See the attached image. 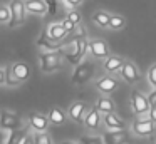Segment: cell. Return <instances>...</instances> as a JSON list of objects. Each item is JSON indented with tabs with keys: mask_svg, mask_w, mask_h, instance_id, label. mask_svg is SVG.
I'll return each instance as SVG.
<instances>
[{
	"mask_svg": "<svg viewBox=\"0 0 156 144\" xmlns=\"http://www.w3.org/2000/svg\"><path fill=\"white\" fill-rule=\"evenodd\" d=\"M87 50H89V42H87V39H86V35H84V37H76L74 42H72V45H71V49L62 50V54H64L66 59H67L71 64L79 65L81 60L84 59V55L87 54Z\"/></svg>",
	"mask_w": 156,
	"mask_h": 144,
	"instance_id": "cell-1",
	"label": "cell"
},
{
	"mask_svg": "<svg viewBox=\"0 0 156 144\" xmlns=\"http://www.w3.org/2000/svg\"><path fill=\"white\" fill-rule=\"evenodd\" d=\"M41 70L42 72H54L61 69V60H62V50H51V52H42L41 54Z\"/></svg>",
	"mask_w": 156,
	"mask_h": 144,
	"instance_id": "cell-2",
	"label": "cell"
},
{
	"mask_svg": "<svg viewBox=\"0 0 156 144\" xmlns=\"http://www.w3.org/2000/svg\"><path fill=\"white\" fill-rule=\"evenodd\" d=\"M96 65L94 62H81L79 65H76V70L72 74V84L74 86H82L86 84L92 76H94Z\"/></svg>",
	"mask_w": 156,
	"mask_h": 144,
	"instance_id": "cell-3",
	"label": "cell"
},
{
	"mask_svg": "<svg viewBox=\"0 0 156 144\" xmlns=\"http://www.w3.org/2000/svg\"><path fill=\"white\" fill-rule=\"evenodd\" d=\"M0 126L5 131H19L24 129V122H22L20 116L15 112H10V111H2L0 114Z\"/></svg>",
	"mask_w": 156,
	"mask_h": 144,
	"instance_id": "cell-4",
	"label": "cell"
},
{
	"mask_svg": "<svg viewBox=\"0 0 156 144\" xmlns=\"http://www.w3.org/2000/svg\"><path fill=\"white\" fill-rule=\"evenodd\" d=\"M131 107H133V112H134L136 116L149 114V111H151V102H149L148 97H146L144 94H141L139 90H133V94H131Z\"/></svg>",
	"mask_w": 156,
	"mask_h": 144,
	"instance_id": "cell-5",
	"label": "cell"
},
{
	"mask_svg": "<svg viewBox=\"0 0 156 144\" xmlns=\"http://www.w3.org/2000/svg\"><path fill=\"white\" fill-rule=\"evenodd\" d=\"M9 7H10V10H12V20L9 22V25L10 27L22 25L24 20H25V12H27L25 2L24 0H12V2L9 3Z\"/></svg>",
	"mask_w": 156,
	"mask_h": 144,
	"instance_id": "cell-6",
	"label": "cell"
},
{
	"mask_svg": "<svg viewBox=\"0 0 156 144\" xmlns=\"http://www.w3.org/2000/svg\"><path fill=\"white\" fill-rule=\"evenodd\" d=\"M102 139H104V144H128L129 134L126 129H119V131L108 129L102 136Z\"/></svg>",
	"mask_w": 156,
	"mask_h": 144,
	"instance_id": "cell-7",
	"label": "cell"
},
{
	"mask_svg": "<svg viewBox=\"0 0 156 144\" xmlns=\"http://www.w3.org/2000/svg\"><path fill=\"white\" fill-rule=\"evenodd\" d=\"M49 122H51L49 116H44V114H41V112H30L29 114V124H30V127L35 132H45L47 127H49Z\"/></svg>",
	"mask_w": 156,
	"mask_h": 144,
	"instance_id": "cell-8",
	"label": "cell"
},
{
	"mask_svg": "<svg viewBox=\"0 0 156 144\" xmlns=\"http://www.w3.org/2000/svg\"><path fill=\"white\" fill-rule=\"evenodd\" d=\"M96 87H98L99 92H102L104 96H109V94H112L119 87V80L114 79V77H111V76H104V77L96 80Z\"/></svg>",
	"mask_w": 156,
	"mask_h": 144,
	"instance_id": "cell-9",
	"label": "cell"
},
{
	"mask_svg": "<svg viewBox=\"0 0 156 144\" xmlns=\"http://www.w3.org/2000/svg\"><path fill=\"white\" fill-rule=\"evenodd\" d=\"M133 132L136 134V136H151L153 132H154V122H153L151 119H141V121H136L134 124H133Z\"/></svg>",
	"mask_w": 156,
	"mask_h": 144,
	"instance_id": "cell-10",
	"label": "cell"
},
{
	"mask_svg": "<svg viewBox=\"0 0 156 144\" xmlns=\"http://www.w3.org/2000/svg\"><path fill=\"white\" fill-rule=\"evenodd\" d=\"M89 52H91L92 57L96 59H106L109 57V49H108V44L104 40H99V39H94L89 42Z\"/></svg>",
	"mask_w": 156,
	"mask_h": 144,
	"instance_id": "cell-11",
	"label": "cell"
},
{
	"mask_svg": "<svg viewBox=\"0 0 156 144\" xmlns=\"http://www.w3.org/2000/svg\"><path fill=\"white\" fill-rule=\"evenodd\" d=\"M45 32H47L49 39L54 40V42H61L62 39H66V35H69L67 29L64 27V23H62V22L51 23V25L47 27V30H45Z\"/></svg>",
	"mask_w": 156,
	"mask_h": 144,
	"instance_id": "cell-12",
	"label": "cell"
},
{
	"mask_svg": "<svg viewBox=\"0 0 156 144\" xmlns=\"http://www.w3.org/2000/svg\"><path fill=\"white\" fill-rule=\"evenodd\" d=\"M86 114H87V106H86V102H81V100H77V102H72L71 107H69V117H71L72 121H76V122H84V117Z\"/></svg>",
	"mask_w": 156,
	"mask_h": 144,
	"instance_id": "cell-13",
	"label": "cell"
},
{
	"mask_svg": "<svg viewBox=\"0 0 156 144\" xmlns=\"http://www.w3.org/2000/svg\"><path fill=\"white\" fill-rule=\"evenodd\" d=\"M121 77L128 84L138 82V80H139V70H138V67H136L133 62H128V60H126L124 65H122V69H121Z\"/></svg>",
	"mask_w": 156,
	"mask_h": 144,
	"instance_id": "cell-14",
	"label": "cell"
},
{
	"mask_svg": "<svg viewBox=\"0 0 156 144\" xmlns=\"http://www.w3.org/2000/svg\"><path fill=\"white\" fill-rule=\"evenodd\" d=\"M25 9L34 15H45L49 12V5L45 0H25Z\"/></svg>",
	"mask_w": 156,
	"mask_h": 144,
	"instance_id": "cell-15",
	"label": "cell"
},
{
	"mask_svg": "<svg viewBox=\"0 0 156 144\" xmlns=\"http://www.w3.org/2000/svg\"><path fill=\"white\" fill-rule=\"evenodd\" d=\"M102 122L106 124V127L111 131H119V129H126V124L124 121H121L114 112H106L102 116Z\"/></svg>",
	"mask_w": 156,
	"mask_h": 144,
	"instance_id": "cell-16",
	"label": "cell"
},
{
	"mask_svg": "<svg viewBox=\"0 0 156 144\" xmlns=\"http://www.w3.org/2000/svg\"><path fill=\"white\" fill-rule=\"evenodd\" d=\"M124 62H126V60H122L121 57H118V55H109V57H106L104 65H102V67H104L106 72H118V70L122 69Z\"/></svg>",
	"mask_w": 156,
	"mask_h": 144,
	"instance_id": "cell-17",
	"label": "cell"
},
{
	"mask_svg": "<svg viewBox=\"0 0 156 144\" xmlns=\"http://www.w3.org/2000/svg\"><path fill=\"white\" fill-rule=\"evenodd\" d=\"M99 124H101V112H99L96 107L91 111H87V114H86V117H84V126L87 127V129H98Z\"/></svg>",
	"mask_w": 156,
	"mask_h": 144,
	"instance_id": "cell-18",
	"label": "cell"
},
{
	"mask_svg": "<svg viewBox=\"0 0 156 144\" xmlns=\"http://www.w3.org/2000/svg\"><path fill=\"white\" fill-rule=\"evenodd\" d=\"M12 72L17 76V79L20 80V82H25V80L30 77V69H29V65L24 62H15L14 65H12Z\"/></svg>",
	"mask_w": 156,
	"mask_h": 144,
	"instance_id": "cell-19",
	"label": "cell"
},
{
	"mask_svg": "<svg viewBox=\"0 0 156 144\" xmlns=\"http://www.w3.org/2000/svg\"><path fill=\"white\" fill-rule=\"evenodd\" d=\"M49 119H51V122L54 124V126H61V124L66 122L67 116H66V112L62 109H59V107H52V109L49 111Z\"/></svg>",
	"mask_w": 156,
	"mask_h": 144,
	"instance_id": "cell-20",
	"label": "cell"
},
{
	"mask_svg": "<svg viewBox=\"0 0 156 144\" xmlns=\"http://www.w3.org/2000/svg\"><path fill=\"white\" fill-rule=\"evenodd\" d=\"M37 45L42 47V49H45V50H49V52H51V50H61V44L49 39L47 32H44V35L37 40Z\"/></svg>",
	"mask_w": 156,
	"mask_h": 144,
	"instance_id": "cell-21",
	"label": "cell"
},
{
	"mask_svg": "<svg viewBox=\"0 0 156 144\" xmlns=\"http://www.w3.org/2000/svg\"><path fill=\"white\" fill-rule=\"evenodd\" d=\"M96 109L99 111V112L106 114V112H114V102H112V99H109L108 96L101 97V99H98V102H96Z\"/></svg>",
	"mask_w": 156,
	"mask_h": 144,
	"instance_id": "cell-22",
	"label": "cell"
},
{
	"mask_svg": "<svg viewBox=\"0 0 156 144\" xmlns=\"http://www.w3.org/2000/svg\"><path fill=\"white\" fill-rule=\"evenodd\" d=\"M25 139H27V132H25V129L12 131L5 144H24V142H25Z\"/></svg>",
	"mask_w": 156,
	"mask_h": 144,
	"instance_id": "cell-23",
	"label": "cell"
},
{
	"mask_svg": "<svg viewBox=\"0 0 156 144\" xmlns=\"http://www.w3.org/2000/svg\"><path fill=\"white\" fill-rule=\"evenodd\" d=\"M92 19H94V22L98 23L99 27L106 29V27H109V20H111V15H109L108 12H104V10H98V12H94Z\"/></svg>",
	"mask_w": 156,
	"mask_h": 144,
	"instance_id": "cell-24",
	"label": "cell"
},
{
	"mask_svg": "<svg viewBox=\"0 0 156 144\" xmlns=\"http://www.w3.org/2000/svg\"><path fill=\"white\" fill-rule=\"evenodd\" d=\"M124 25H126V19H124V17H121V15H111V20H109V27H111V29L119 30V29H122Z\"/></svg>",
	"mask_w": 156,
	"mask_h": 144,
	"instance_id": "cell-25",
	"label": "cell"
},
{
	"mask_svg": "<svg viewBox=\"0 0 156 144\" xmlns=\"http://www.w3.org/2000/svg\"><path fill=\"white\" fill-rule=\"evenodd\" d=\"M34 142L35 144H52V139L47 132H35L34 134Z\"/></svg>",
	"mask_w": 156,
	"mask_h": 144,
	"instance_id": "cell-26",
	"label": "cell"
},
{
	"mask_svg": "<svg viewBox=\"0 0 156 144\" xmlns=\"http://www.w3.org/2000/svg\"><path fill=\"white\" fill-rule=\"evenodd\" d=\"M12 20V10L9 5L0 7V22H10Z\"/></svg>",
	"mask_w": 156,
	"mask_h": 144,
	"instance_id": "cell-27",
	"label": "cell"
},
{
	"mask_svg": "<svg viewBox=\"0 0 156 144\" xmlns=\"http://www.w3.org/2000/svg\"><path fill=\"white\" fill-rule=\"evenodd\" d=\"M81 142L82 144H104V139L98 136H84L81 137Z\"/></svg>",
	"mask_w": 156,
	"mask_h": 144,
	"instance_id": "cell-28",
	"label": "cell"
},
{
	"mask_svg": "<svg viewBox=\"0 0 156 144\" xmlns=\"http://www.w3.org/2000/svg\"><path fill=\"white\" fill-rule=\"evenodd\" d=\"M148 80H149V84H151V86L156 89V64L149 67V70H148Z\"/></svg>",
	"mask_w": 156,
	"mask_h": 144,
	"instance_id": "cell-29",
	"label": "cell"
},
{
	"mask_svg": "<svg viewBox=\"0 0 156 144\" xmlns=\"http://www.w3.org/2000/svg\"><path fill=\"white\" fill-rule=\"evenodd\" d=\"M67 19L71 20V22H74L76 25H79V23H81V13H79L77 10H71V12L67 13Z\"/></svg>",
	"mask_w": 156,
	"mask_h": 144,
	"instance_id": "cell-30",
	"label": "cell"
},
{
	"mask_svg": "<svg viewBox=\"0 0 156 144\" xmlns=\"http://www.w3.org/2000/svg\"><path fill=\"white\" fill-rule=\"evenodd\" d=\"M7 70H9L7 65H4L2 69H0V84H5V82H7Z\"/></svg>",
	"mask_w": 156,
	"mask_h": 144,
	"instance_id": "cell-31",
	"label": "cell"
},
{
	"mask_svg": "<svg viewBox=\"0 0 156 144\" xmlns=\"http://www.w3.org/2000/svg\"><path fill=\"white\" fill-rule=\"evenodd\" d=\"M62 23H64V27H66V29H67V32H69V33H71L72 30L76 29V27H77V25H76L74 22H71V20H69V19H66V20H64V22H62Z\"/></svg>",
	"mask_w": 156,
	"mask_h": 144,
	"instance_id": "cell-32",
	"label": "cell"
},
{
	"mask_svg": "<svg viewBox=\"0 0 156 144\" xmlns=\"http://www.w3.org/2000/svg\"><path fill=\"white\" fill-rule=\"evenodd\" d=\"M64 2H66V5H67V7L76 9V7H79L82 3V0H64Z\"/></svg>",
	"mask_w": 156,
	"mask_h": 144,
	"instance_id": "cell-33",
	"label": "cell"
},
{
	"mask_svg": "<svg viewBox=\"0 0 156 144\" xmlns=\"http://www.w3.org/2000/svg\"><path fill=\"white\" fill-rule=\"evenodd\" d=\"M148 116H149V119H151L153 122L156 124V106H153V107H151V111H149Z\"/></svg>",
	"mask_w": 156,
	"mask_h": 144,
	"instance_id": "cell-34",
	"label": "cell"
},
{
	"mask_svg": "<svg viewBox=\"0 0 156 144\" xmlns=\"http://www.w3.org/2000/svg\"><path fill=\"white\" fill-rule=\"evenodd\" d=\"M148 99H149V102H151V107H153V106H156V89L148 96Z\"/></svg>",
	"mask_w": 156,
	"mask_h": 144,
	"instance_id": "cell-35",
	"label": "cell"
},
{
	"mask_svg": "<svg viewBox=\"0 0 156 144\" xmlns=\"http://www.w3.org/2000/svg\"><path fill=\"white\" fill-rule=\"evenodd\" d=\"M24 144H35V142H34V136H32V137H30V136H27V139H25V142H24Z\"/></svg>",
	"mask_w": 156,
	"mask_h": 144,
	"instance_id": "cell-36",
	"label": "cell"
},
{
	"mask_svg": "<svg viewBox=\"0 0 156 144\" xmlns=\"http://www.w3.org/2000/svg\"><path fill=\"white\" fill-rule=\"evenodd\" d=\"M64 144H82L81 141H79V142H74V141H69V142H64Z\"/></svg>",
	"mask_w": 156,
	"mask_h": 144,
	"instance_id": "cell-37",
	"label": "cell"
},
{
	"mask_svg": "<svg viewBox=\"0 0 156 144\" xmlns=\"http://www.w3.org/2000/svg\"><path fill=\"white\" fill-rule=\"evenodd\" d=\"M153 144H156V142H153Z\"/></svg>",
	"mask_w": 156,
	"mask_h": 144,
	"instance_id": "cell-38",
	"label": "cell"
}]
</instances>
